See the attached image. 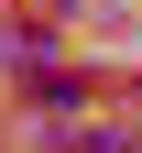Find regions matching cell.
I'll return each instance as SVG.
<instances>
[{
    "instance_id": "6da1fadb",
    "label": "cell",
    "mask_w": 142,
    "mask_h": 153,
    "mask_svg": "<svg viewBox=\"0 0 142 153\" xmlns=\"http://www.w3.org/2000/svg\"><path fill=\"white\" fill-rule=\"evenodd\" d=\"M66 153H131V142H120V131H77Z\"/></svg>"
}]
</instances>
